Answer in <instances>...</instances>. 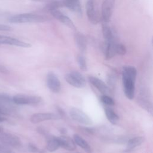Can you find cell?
<instances>
[{"label": "cell", "instance_id": "6da1fadb", "mask_svg": "<svg viewBox=\"0 0 153 153\" xmlns=\"http://www.w3.org/2000/svg\"><path fill=\"white\" fill-rule=\"evenodd\" d=\"M137 75L136 68L132 66H125L123 68L122 78L124 91L128 99H133L134 96L135 81Z\"/></svg>", "mask_w": 153, "mask_h": 153}, {"label": "cell", "instance_id": "7a4b0ae2", "mask_svg": "<svg viewBox=\"0 0 153 153\" xmlns=\"http://www.w3.org/2000/svg\"><path fill=\"white\" fill-rule=\"evenodd\" d=\"M47 20V17L40 14L33 13H22L10 17L8 22L11 23H38Z\"/></svg>", "mask_w": 153, "mask_h": 153}, {"label": "cell", "instance_id": "3957f363", "mask_svg": "<svg viewBox=\"0 0 153 153\" xmlns=\"http://www.w3.org/2000/svg\"><path fill=\"white\" fill-rule=\"evenodd\" d=\"M65 79L72 86L76 88H83L86 85L84 76L79 72L74 71L66 74Z\"/></svg>", "mask_w": 153, "mask_h": 153}, {"label": "cell", "instance_id": "277c9868", "mask_svg": "<svg viewBox=\"0 0 153 153\" xmlns=\"http://www.w3.org/2000/svg\"><path fill=\"white\" fill-rule=\"evenodd\" d=\"M14 103L16 105H36L41 102L42 99L40 96L17 94L12 97Z\"/></svg>", "mask_w": 153, "mask_h": 153}, {"label": "cell", "instance_id": "5b68a950", "mask_svg": "<svg viewBox=\"0 0 153 153\" xmlns=\"http://www.w3.org/2000/svg\"><path fill=\"white\" fill-rule=\"evenodd\" d=\"M0 142L5 145L16 149L22 146V141L18 136L3 131H0Z\"/></svg>", "mask_w": 153, "mask_h": 153}, {"label": "cell", "instance_id": "8992f818", "mask_svg": "<svg viewBox=\"0 0 153 153\" xmlns=\"http://www.w3.org/2000/svg\"><path fill=\"white\" fill-rule=\"evenodd\" d=\"M69 114L72 119L77 123L85 126H90L93 124V121L90 117L78 108H71Z\"/></svg>", "mask_w": 153, "mask_h": 153}, {"label": "cell", "instance_id": "52a82bcc", "mask_svg": "<svg viewBox=\"0 0 153 153\" xmlns=\"http://www.w3.org/2000/svg\"><path fill=\"white\" fill-rule=\"evenodd\" d=\"M46 83L48 88L53 93H57L60 91L61 84L57 75L52 72H48L46 77Z\"/></svg>", "mask_w": 153, "mask_h": 153}, {"label": "cell", "instance_id": "ba28073f", "mask_svg": "<svg viewBox=\"0 0 153 153\" xmlns=\"http://www.w3.org/2000/svg\"><path fill=\"white\" fill-rule=\"evenodd\" d=\"M60 117L56 114L50 113V112H45V113H35L32 115L30 117V121L32 123L37 124L40 122L48 121V120H54L59 119Z\"/></svg>", "mask_w": 153, "mask_h": 153}, {"label": "cell", "instance_id": "9c48e42d", "mask_svg": "<svg viewBox=\"0 0 153 153\" xmlns=\"http://www.w3.org/2000/svg\"><path fill=\"white\" fill-rule=\"evenodd\" d=\"M115 0H104L102 6V16L105 22L110 21L113 13Z\"/></svg>", "mask_w": 153, "mask_h": 153}, {"label": "cell", "instance_id": "30bf717a", "mask_svg": "<svg viewBox=\"0 0 153 153\" xmlns=\"http://www.w3.org/2000/svg\"><path fill=\"white\" fill-rule=\"evenodd\" d=\"M51 14L57 20L60 22L64 24L68 27H69L71 29L76 30V26L74 25V22L71 20V19L65 15L63 13H62L60 11H59L58 9H54L50 11Z\"/></svg>", "mask_w": 153, "mask_h": 153}, {"label": "cell", "instance_id": "8fae6325", "mask_svg": "<svg viewBox=\"0 0 153 153\" xmlns=\"http://www.w3.org/2000/svg\"><path fill=\"white\" fill-rule=\"evenodd\" d=\"M0 44L14 45L23 48H29L32 46L30 44L22 41L17 38L1 35H0Z\"/></svg>", "mask_w": 153, "mask_h": 153}, {"label": "cell", "instance_id": "7c38bea8", "mask_svg": "<svg viewBox=\"0 0 153 153\" xmlns=\"http://www.w3.org/2000/svg\"><path fill=\"white\" fill-rule=\"evenodd\" d=\"M88 79L90 82L103 94H110L109 87L102 80L94 76H89Z\"/></svg>", "mask_w": 153, "mask_h": 153}, {"label": "cell", "instance_id": "4fadbf2b", "mask_svg": "<svg viewBox=\"0 0 153 153\" xmlns=\"http://www.w3.org/2000/svg\"><path fill=\"white\" fill-rule=\"evenodd\" d=\"M85 7L88 20L94 25L97 24L99 22V19L94 8V0H88Z\"/></svg>", "mask_w": 153, "mask_h": 153}, {"label": "cell", "instance_id": "5bb4252c", "mask_svg": "<svg viewBox=\"0 0 153 153\" xmlns=\"http://www.w3.org/2000/svg\"><path fill=\"white\" fill-rule=\"evenodd\" d=\"M63 7H66L70 10L75 12L79 16H82V12L79 0H61Z\"/></svg>", "mask_w": 153, "mask_h": 153}, {"label": "cell", "instance_id": "9a60e30c", "mask_svg": "<svg viewBox=\"0 0 153 153\" xmlns=\"http://www.w3.org/2000/svg\"><path fill=\"white\" fill-rule=\"evenodd\" d=\"M60 142V146L68 151H74L76 149V144L74 139L66 136L58 137Z\"/></svg>", "mask_w": 153, "mask_h": 153}, {"label": "cell", "instance_id": "2e32d148", "mask_svg": "<svg viewBox=\"0 0 153 153\" xmlns=\"http://www.w3.org/2000/svg\"><path fill=\"white\" fill-rule=\"evenodd\" d=\"M13 102L0 100V114L4 115H13L16 112Z\"/></svg>", "mask_w": 153, "mask_h": 153}, {"label": "cell", "instance_id": "e0dca14e", "mask_svg": "<svg viewBox=\"0 0 153 153\" xmlns=\"http://www.w3.org/2000/svg\"><path fill=\"white\" fill-rule=\"evenodd\" d=\"M138 103L148 112L152 113V106L151 102L150 101L148 95L145 94V91L140 93V96L138 97Z\"/></svg>", "mask_w": 153, "mask_h": 153}, {"label": "cell", "instance_id": "ac0fdd59", "mask_svg": "<svg viewBox=\"0 0 153 153\" xmlns=\"http://www.w3.org/2000/svg\"><path fill=\"white\" fill-rule=\"evenodd\" d=\"M116 44L117 43L114 41V39L105 42V56L106 59H111L117 54L115 50Z\"/></svg>", "mask_w": 153, "mask_h": 153}, {"label": "cell", "instance_id": "d6986e66", "mask_svg": "<svg viewBox=\"0 0 153 153\" xmlns=\"http://www.w3.org/2000/svg\"><path fill=\"white\" fill-rule=\"evenodd\" d=\"M74 39L76 46L81 52H85L87 49V41L85 37L80 32L75 33Z\"/></svg>", "mask_w": 153, "mask_h": 153}, {"label": "cell", "instance_id": "ffe728a7", "mask_svg": "<svg viewBox=\"0 0 153 153\" xmlns=\"http://www.w3.org/2000/svg\"><path fill=\"white\" fill-rule=\"evenodd\" d=\"M74 140L76 145H78L79 147L82 148L86 152L91 153L92 151L91 148L88 142L83 139L81 136L78 134H75L74 135Z\"/></svg>", "mask_w": 153, "mask_h": 153}, {"label": "cell", "instance_id": "44dd1931", "mask_svg": "<svg viewBox=\"0 0 153 153\" xmlns=\"http://www.w3.org/2000/svg\"><path fill=\"white\" fill-rule=\"evenodd\" d=\"M47 149L50 152H54L59 149L60 146V142L58 137L55 136H47Z\"/></svg>", "mask_w": 153, "mask_h": 153}, {"label": "cell", "instance_id": "7402d4cb", "mask_svg": "<svg viewBox=\"0 0 153 153\" xmlns=\"http://www.w3.org/2000/svg\"><path fill=\"white\" fill-rule=\"evenodd\" d=\"M144 138L142 136H137L129 139L127 143L126 150L131 151L139 146L144 142Z\"/></svg>", "mask_w": 153, "mask_h": 153}, {"label": "cell", "instance_id": "603a6c76", "mask_svg": "<svg viewBox=\"0 0 153 153\" xmlns=\"http://www.w3.org/2000/svg\"><path fill=\"white\" fill-rule=\"evenodd\" d=\"M105 113L107 119L111 124H116L118 123L119 117L111 108L106 107L105 109Z\"/></svg>", "mask_w": 153, "mask_h": 153}, {"label": "cell", "instance_id": "cb8c5ba5", "mask_svg": "<svg viewBox=\"0 0 153 153\" xmlns=\"http://www.w3.org/2000/svg\"><path fill=\"white\" fill-rule=\"evenodd\" d=\"M102 33L105 42L114 39V35L110 27L106 23H103L102 25Z\"/></svg>", "mask_w": 153, "mask_h": 153}, {"label": "cell", "instance_id": "d4e9b609", "mask_svg": "<svg viewBox=\"0 0 153 153\" xmlns=\"http://www.w3.org/2000/svg\"><path fill=\"white\" fill-rule=\"evenodd\" d=\"M77 62L80 69L82 71H86L87 66L85 58L82 56H78L77 57Z\"/></svg>", "mask_w": 153, "mask_h": 153}, {"label": "cell", "instance_id": "484cf974", "mask_svg": "<svg viewBox=\"0 0 153 153\" xmlns=\"http://www.w3.org/2000/svg\"><path fill=\"white\" fill-rule=\"evenodd\" d=\"M100 100L102 103L108 106H112L115 104V102L112 98H111L109 95L103 94L100 97Z\"/></svg>", "mask_w": 153, "mask_h": 153}, {"label": "cell", "instance_id": "4316f807", "mask_svg": "<svg viewBox=\"0 0 153 153\" xmlns=\"http://www.w3.org/2000/svg\"><path fill=\"white\" fill-rule=\"evenodd\" d=\"M115 50H116V54L121 55V56L124 55L127 52V49L126 46L121 43L116 44Z\"/></svg>", "mask_w": 153, "mask_h": 153}, {"label": "cell", "instance_id": "83f0119b", "mask_svg": "<svg viewBox=\"0 0 153 153\" xmlns=\"http://www.w3.org/2000/svg\"><path fill=\"white\" fill-rule=\"evenodd\" d=\"M28 149L29 151H30L32 152H40L39 149L36 147V146H35V145H33L32 143H29L28 145Z\"/></svg>", "mask_w": 153, "mask_h": 153}, {"label": "cell", "instance_id": "f1b7e54d", "mask_svg": "<svg viewBox=\"0 0 153 153\" xmlns=\"http://www.w3.org/2000/svg\"><path fill=\"white\" fill-rule=\"evenodd\" d=\"M11 30L12 28L10 26L0 24V31H10Z\"/></svg>", "mask_w": 153, "mask_h": 153}, {"label": "cell", "instance_id": "f546056e", "mask_svg": "<svg viewBox=\"0 0 153 153\" xmlns=\"http://www.w3.org/2000/svg\"><path fill=\"white\" fill-rule=\"evenodd\" d=\"M0 73L4 74H8L10 73V71L5 66L0 64Z\"/></svg>", "mask_w": 153, "mask_h": 153}, {"label": "cell", "instance_id": "4dcf8cb0", "mask_svg": "<svg viewBox=\"0 0 153 153\" xmlns=\"http://www.w3.org/2000/svg\"><path fill=\"white\" fill-rule=\"evenodd\" d=\"M108 83L110 85H114V82H115V76L114 75H109V76L108 78Z\"/></svg>", "mask_w": 153, "mask_h": 153}, {"label": "cell", "instance_id": "1f68e13d", "mask_svg": "<svg viewBox=\"0 0 153 153\" xmlns=\"http://www.w3.org/2000/svg\"><path fill=\"white\" fill-rule=\"evenodd\" d=\"M11 148L7 146V145H5L4 144H1L0 143V150H2V151H4V150H8V149H10Z\"/></svg>", "mask_w": 153, "mask_h": 153}, {"label": "cell", "instance_id": "d6a6232c", "mask_svg": "<svg viewBox=\"0 0 153 153\" xmlns=\"http://www.w3.org/2000/svg\"><path fill=\"white\" fill-rule=\"evenodd\" d=\"M0 153H15V152L13 151H12L11 149H10L4 150V151L0 150Z\"/></svg>", "mask_w": 153, "mask_h": 153}, {"label": "cell", "instance_id": "836d02e7", "mask_svg": "<svg viewBox=\"0 0 153 153\" xmlns=\"http://www.w3.org/2000/svg\"><path fill=\"white\" fill-rule=\"evenodd\" d=\"M7 121V118L6 117H3L2 115L0 114V123L1 122H4V121Z\"/></svg>", "mask_w": 153, "mask_h": 153}, {"label": "cell", "instance_id": "e575fe53", "mask_svg": "<svg viewBox=\"0 0 153 153\" xmlns=\"http://www.w3.org/2000/svg\"><path fill=\"white\" fill-rule=\"evenodd\" d=\"M4 130V128L1 126H0V131H2Z\"/></svg>", "mask_w": 153, "mask_h": 153}, {"label": "cell", "instance_id": "d590c367", "mask_svg": "<svg viewBox=\"0 0 153 153\" xmlns=\"http://www.w3.org/2000/svg\"><path fill=\"white\" fill-rule=\"evenodd\" d=\"M76 153H79V152H76Z\"/></svg>", "mask_w": 153, "mask_h": 153}]
</instances>
